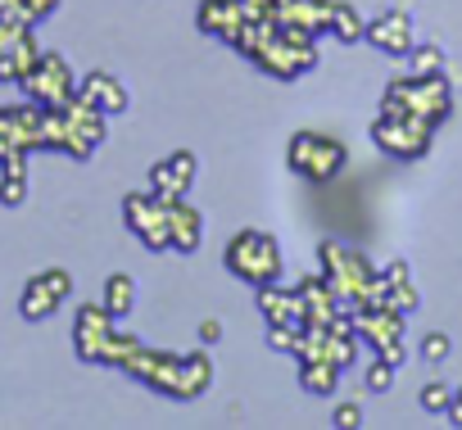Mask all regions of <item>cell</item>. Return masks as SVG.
I'll return each mask as SVG.
<instances>
[{"label": "cell", "instance_id": "obj_1", "mask_svg": "<svg viewBox=\"0 0 462 430\" xmlns=\"http://www.w3.org/2000/svg\"><path fill=\"white\" fill-rule=\"evenodd\" d=\"M318 272L336 290L340 313H363V308L381 304V295H385V281L376 277V268L358 250H349L340 241H322L318 245Z\"/></svg>", "mask_w": 462, "mask_h": 430}, {"label": "cell", "instance_id": "obj_2", "mask_svg": "<svg viewBox=\"0 0 462 430\" xmlns=\"http://www.w3.org/2000/svg\"><path fill=\"white\" fill-rule=\"evenodd\" d=\"M105 136H109V118L100 109H91L82 96H73L60 109H46V123H42L46 150H60L69 159H91L105 145Z\"/></svg>", "mask_w": 462, "mask_h": 430}, {"label": "cell", "instance_id": "obj_3", "mask_svg": "<svg viewBox=\"0 0 462 430\" xmlns=\"http://www.w3.org/2000/svg\"><path fill=\"white\" fill-rule=\"evenodd\" d=\"M132 344H136V335L118 331V317L100 299L78 308V317H73V349H78L82 362H91V367H123Z\"/></svg>", "mask_w": 462, "mask_h": 430}, {"label": "cell", "instance_id": "obj_4", "mask_svg": "<svg viewBox=\"0 0 462 430\" xmlns=\"http://www.w3.org/2000/svg\"><path fill=\"white\" fill-rule=\"evenodd\" d=\"M222 263H226V272H231V277L245 281V286L282 281V268H286L277 236H273V232H259V227H245V232L231 236V241H226V250H222Z\"/></svg>", "mask_w": 462, "mask_h": 430}, {"label": "cell", "instance_id": "obj_5", "mask_svg": "<svg viewBox=\"0 0 462 430\" xmlns=\"http://www.w3.org/2000/svg\"><path fill=\"white\" fill-rule=\"evenodd\" d=\"M381 109L385 114H417L426 118L430 127H439L448 114H453V87L444 82V73H408V78H394L381 96Z\"/></svg>", "mask_w": 462, "mask_h": 430}, {"label": "cell", "instance_id": "obj_6", "mask_svg": "<svg viewBox=\"0 0 462 430\" xmlns=\"http://www.w3.org/2000/svg\"><path fill=\"white\" fill-rule=\"evenodd\" d=\"M286 163H291V172H300L304 181L322 186V181H331V177L345 172L349 145L336 141V136H327V132H295L291 145H286Z\"/></svg>", "mask_w": 462, "mask_h": 430}, {"label": "cell", "instance_id": "obj_7", "mask_svg": "<svg viewBox=\"0 0 462 430\" xmlns=\"http://www.w3.org/2000/svg\"><path fill=\"white\" fill-rule=\"evenodd\" d=\"M435 141V127L417 114H385L372 123V145L385 154V159H399V163H412V159H426Z\"/></svg>", "mask_w": 462, "mask_h": 430}, {"label": "cell", "instance_id": "obj_8", "mask_svg": "<svg viewBox=\"0 0 462 430\" xmlns=\"http://www.w3.org/2000/svg\"><path fill=\"white\" fill-rule=\"evenodd\" d=\"M123 223H127V232L145 250H154V254L172 250V236H168V199L159 190H132V195H123Z\"/></svg>", "mask_w": 462, "mask_h": 430}, {"label": "cell", "instance_id": "obj_9", "mask_svg": "<svg viewBox=\"0 0 462 430\" xmlns=\"http://www.w3.org/2000/svg\"><path fill=\"white\" fill-rule=\"evenodd\" d=\"M19 87H23V96H28L32 105H42V109H60V105H69V100L78 96V78H73L69 59L55 55V50H42L37 64L23 73Z\"/></svg>", "mask_w": 462, "mask_h": 430}, {"label": "cell", "instance_id": "obj_10", "mask_svg": "<svg viewBox=\"0 0 462 430\" xmlns=\"http://www.w3.org/2000/svg\"><path fill=\"white\" fill-rule=\"evenodd\" d=\"M118 371H127L132 380L150 385V389H154V394H163V398H177L181 353H172V349H154V344L136 340V344H132V353L123 358V367H118Z\"/></svg>", "mask_w": 462, "mask_h": 430}, {"label": "cell", "instance_id": "obj_11", "mask_svg": "<svg viewBox=\"0 0 462 430\" xmlns=\"http://www.w3.org/2000/svg\"><path fill=\"white\" fill-rule=\"evenodd\" d=\"M42 123L46 109L42 105H19V109H0V163L14 159V154H37L42 145Z\"/></svg>", "mask_w": 462, "mask_h": 430}, {"label": "cell", "instance_id": "obj_12", "mask_svg": "<svg viewBox=\"0 0 462 430\" xmlns=\"http://www.w3.org/2000/svg\"><path fill=\"white\" fill-rule=\"evenodd\" d=\"M69 295H73V277L64 268H46V272L28 277V286L19 295V313H23V322H46V317H55V308Z\"/></svg>", "mask_w": 462, "mask_h": 430}, {"label": "cell", "instance_id": "obj_13", "mask_svg": "<svg viewBox=\"0 0 462 430\" xmlns=\"http://www.w3.org/2000/svg\"><path fill=\"white\" fill-rule=\"evenodd\" d=\"M363 41H367L372 50L390 55V59H408V50L417 46V37H412V19H408L403 10H385V14L367 19Z\"/></svg>", "mask_w": 462, "mask_h": 430}, {"label": "cell", "instance_id": "obj_14", "mask_svg": "<svg viewBox=\"0 0 462 430\" xmlns=\"http://www.w3.org/2000/svg\"><path fill=\"white\" fill-rule=\"evenodd\" d=\"M331 10H336V0H273V19L277 23L313 32V37L331 32Z\"/></svg>", "mask_w": 462, "mask_h": 430}, {"label": "cell", "instance_id": "obj_15", "mask_svg": "<svg viewBox=\"0 0 462 430\" xmlns=\"http://www.w3.org/2000/svg\"><path fill=\"white\" fill-rule=\"evenodd\" d=\"M195 172H199L195 154H190V150H172V154H163V159L150 168V190H159V195H168V199L190 195Z\"/></svg>", "mask_w": 462, "mask_h": 430}, {"label": "cell", "instance_id": "obj_16", "mask_svg": "<svg viewBox=\"0 0 462 430\" xmlns=\"http://www.w3.org/2000/svg\"><path fill=\"white\" fill-rule=\"evenodd\" d=\"M78 96L91 105V109H100L105 118H118V114H127V105H132V96H127V87L114 78V73H87V78H78Z\"/></svg>", "mask_w": 462, "mask_h": 430}, {"label": "cell", "instance_id": "obj_17", "mask_svg": "<svg viewBox=\"0 0 462 430\" xmlns=\"http://www.w3.org/2000/svg\"><path fill=\"white\" fill-rule=\"evenodd\" d=\"M163 199H168V195H163ZM168 236H172V250H177V254H195L199 241H204V213H199L186 195L168 199Z\"/></svg>", "mask_w": 462, "mask_h": 430}, {"label": "cell", "instance_id": "obj_18", "mask_svg": "<svg viewBox=\"0 0 462 430\" xmlns=\"http://www.w3.org/2000/svg\"><path fill=\"white\" fill-rule=\"evenodd\" d=\"M354 326H358V340H367V344L381 353L385 344L403 340V326H408V317H403V313H394V308H385V304H372V308L354 313Z\"/></svg>", "mask_w": 462, "mask_h": 430}, {"label": "cell", "instance_id": "obj_19", "mask_svg": "<svg viewBox=\"0 0 462 430\" xmlns=\"http://www.w3.org/2000/svg\"><path fill=\"white\" fill-rule=\"evenodd\" d=\"M295 290H300V304H304V322H309V326H331V322L340 317L336 290L327 286V277H322V272L304 277V281H300Z\"/></svg>", "mask_w": 462, "mask_h": 430}, {"label": "cell", "instance_id": "obj_20", "mask_svg": "<svg viewBox=\"0 0 462 430\" xmlns=\"http://www.w3.org/2000/svg\"><path fill=\"white\" fill-rule=\"evenodd\" d=\"M259 290V313L263 322H291V326H309L304 322V304H300V290L282 286V281H268V286H254Z\"/></svg>", "mask_w": 462, "mask_h": 430}, {"label": "cell", "instance_id": "obj_21", "mask_svg": "<svg viewBox=\"0 0 462 430\" xmlns=\"http://www.w3.org/2000/svg\"><path fill=\"white\" fill-rule=\"evenodd\" d=\"M195 23H199V32H208V37L226 41L231 32H236V28L245 23V5H241V0H199Z\"/></svg>", "mask_w": 462, "mask_h": 430}, {"label": "cell", "instance_id": "obj_22", "mask_svg": "<svg viewBox=\"0 0 462 430\" xmlns=\"http://www.w3.org/2000/svg\"><path fill=\"white\" fill-rule=\"evenodd\" d=\"M213 385V358H208V344L204 349H190L181 353V380H177V403H195L204 398Z\"/></svg>", "mask_w": 462, "mask_h": 430}, {"label": "cell", "instance_id": "obj_23", "mask_svg": "<svg viewBox=\"0 0 462 430\" xmlns=\"http://www.w3.org/2000/svg\"><path fill=\"white\" fill-rule=\"evenodd\" d=\"M28 199V154H14L0 163V204L19 208Z\"/></svg>", "mask_w": 462, "mask_h": 430}, {"label": "cell", "instance_id": "obj_24", "mask_svg": "<svg viewBox=\"0 0 462 430\" xmlns=\"http://www.w3.org/2000/svg\"><path fill=\"white\" fill-rule=\"evenodd\" d=\"M340 376H345V371H340L331 358H309V362H300V385H304L309 394H318V398L336 394Z\"/></svg>", "mask_w": 462, "mask_h": 430}, {"label": "cell", "instance_id": "obj_25", "mask_svg": "<svg viewBox=\"0 0 462 430\" xmlns=\"http://www.w3.org/2000/svg\"><path fill=\"white\" fill-rule=\"evenodd\" d=\"M136 295H141V290H136V277H127V272H114V277L105 281V290H100V304H105V308H109L118 322H123V317L136 308Z\"/></svg>", "mask_w": 462, "mask_h": 430}, {"label": "cell", "instance_id": "obj_26", "mask_svg": "<svg viewBox=\"0 0 462 430\" xmlns=\"http://www.w3.org/2000/svg\"><path fill=\"white\" fill-rule=\"evenodd\" d=\"M363 32H367V19L349 5V0H336V10H331V37L345 41V46H354V41H363Z\"/></svg>", "mask_w": 462, "mask_h": 430}, {"label": "cell", "instance_id": "obj_27", "mask_svg": "<svg viewBox=\"0 0 462 430\" xmlns=\"http://www.w3.org/2000/svg\"><path fill=\"white\" fill-rule=\"evenodd\" d=\"M381 304L408 317V313L421 304V295H417V286H412V277H408V281H390V286H385V295H381Z\"/></svg>", "mask_w": 462, "mask_h": 430}, {"label": "cell", "instance_id": "obj_28", "mask_svg": "<svg viewBox=\"0 0 462 430\" xmlns=\"http://www.w3.org/2000/svg\"><path fill=\"white\" fill-rule=\"evenodd\" d=\"M300 340H304V326H291V322H268V349H277V353H291V358H295Z\"/></svg>", "mask_w": 462, "mask_h": 430}, {"label": "cell", "instance_id": "obj_29", "mask_svg": "<svg viewBox=\"0 0 462 430\" xmlns=\"http://www.w3.org/2000/svg\"><path fill=\"white\" fill-rule=\"evenodd\" d=\"M408 59H412V73H421V78H430V73H444V50L439 46H412L408 50Z\"/></svg>", "mask_w": 462, "mask_h": 430}, {"label": "cell", "instance_id": "obj_30", "mask_svg": "<svg viewBox=\"0 0 462 430\" xmlns=\"http://www.w3.org/2000/svg\"><path fill=\"white\" fill-rule=\"evenodd\" d=\"M448 403H453V389H448L444 380L421 385V407H426V412H448Z\"/></svg>", "mask_w": 462, "mask_h": 430}, {"label": "cell", "instance_id": "obj_31", "mask_svg": "<svg viewBox=\"0 0 462 430\" xmlns=\"http://www.w3.org/2000/svg\"><path fill=\"white\" fill-rule=\"evenodd\" d=\"M448 353H453V340H448L444 331H430V335L421 340V358H426V362H444Z\"/></svg>", "mask_w": 462, "mask_h": 430}, {"label": "cell", "instance_id": "obj_32", "mask_svg": "<svg viewBox=\"0 0 462 430\" xmlns=\"http://www.w3.org/2000/svg\"><path fill=\"white\" fill-rule=\"evenodd\" d=\"M363 380H367V389H372V394H385V389L394 385V367H390L385 358H376V362L367 367V376H363Z\"/></svg>", "mask_w": 462, "mask_h": 430}, {"label": "cell", "instance_id": "obj_33", "mask_svg": "<svg viewBox=\"0 0 462 430\" xmlns=\"http://www.w3.org/2000/svg\"><path fill=\"white\" fill-rule=\"evenodd\" d=\"M19 5H23V23H46L55 10H60V0H19Z\"/></svg>", "mask_w": 462, "mask_h": 430}, {"label": "cell", "instance_id": "obj_34", "mask_svg": "<svg viewBox=\"0 0 462 430\" xmlns=\"http://www.w3.org/2000/svg\"><path fill=\"white\" fill-rule=\"evenodd\" d=\"M331 421H336L340 430H358V425H363V403H336Z\"/></svg>", "mask_w": 462, "mask_h": 430}, {"label": "cell", "instance_id": "obj_35", "mask_svg": "<svg viewBox=\"0 0 462 430\" xmlns=\"http://www.w3.org/2000/svg\"><path fill=\"white\" fill-rule=\"evenodd\" d=\"M222 340V322L217 317H204L199 322V344H217Z\"/></svg>", "mask_w": 462, "mask_h": 430}, {"label": "cell", "instance_id": "obj_36", "mask_svg": "<svg viewBox=\"0 0 462 430\" xmlns=\"http://www.w3.org/2000/svg\"><path fill=\"white\" fill-rule=\"evenodd\" d=\"M444 416H448V421H453V425H462V403H457V398H453V403H448V412H444Z\"/></svg>", "mask_w": 462, "mask_h": 430}, {"label": "cell", "instance_id": "obj_37", "mask_svg": "<svg viewBox=\"0 0 462 430\" xmlns=\"http://www.w3.org/2000/svg\"><path fill=\"white\" fill-rule=\"evenodd\" d=\"M453 398H457V403H462V385H457V389H453Z\"/></svg>", "mask_w": 462, "mask_h": 430}]
</instances>
